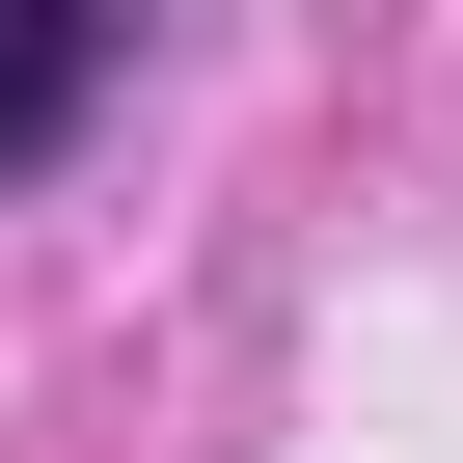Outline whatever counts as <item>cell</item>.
I'll use <instances>...</instances> for the list:
<instances>
[{
  "label": "cell",
  "instance_id": "cell-1",
  "mask_svg": "<svg viewBox=\"0 0 463 463\" xmlns=\"http://www.w3.org/2000/svg\"><path fill=\"white\" fill-rule=\"evenodd\" d=\"M82 109V28H0V137H55Z\"/></svg>",
  "mask_w": 463,
  "mask_h": 463
}]
</instances>
